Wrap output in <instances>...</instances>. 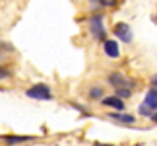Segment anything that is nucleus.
Wrapping results in <instances>:
<instances>
[{"label":"nucleus","instance_id":"obj_1","mask_svg":"<svg viewBox=\"0 0 157 146\" xmlns=\"http://www.w3.org/2000/svg\"><path fill=\"white\" fill-rule=\"evenodd\" d=\"M107 82L111 84L114 90H122V88H126V90H134V86H136L134 80L126 78V74H122V72H118V70L111 72V74H109V78H107Z\"/></svg>","mask_w":157,"mask_h":146},{"label":"nucleus","instance_id":"obj_2","mask_svg":"<svg viewBox=\"0 0 157 146\" xmlns=\"http://www.w3.org/2000/svg\"><path fill=\"white\" fill-rule=\"evenodd\" d=\"M25 95L31 97V99H37V101H51L52 99L51 88L47 84H35L29 90H25Z\"/></svg>","mask_w":157,"mask_h":146},{"label":"nucleus","instance_id":"obj_3","mask_svg":"<svg viewBox=\"0 0 157 146\" xmlns=\"http://www.w3.org/2000/svg\"><path fill=\"white\" fill-rule=\"evenodd\" d=\"M87 26H89V31L95 39L99 41H105V27H103V16H91L87 20Z\"/></svg>","mask_w":157,"mask_h":146},{"label":"nucleus","instance_id":"obj_4","mask_svg":"<svg viewBox=\"0 0 157 146\" xmlns=\"http://www.w3.org/2000/svg\"><path fill=\"white\" fill-rule=\"evenodd\" d=\"M114 35H117V39H120V43H132V39H134V33H132V27L128 23L120 22L114 26Z\"/></svg>","mask_w":157,"mask_h":146},{"label":"nucleus","instance_id":"obj_5","mask_svg":"<svg viewBox=\"0 0 157 146\" xmlns=\"http://www.w3.org/2000/svg\"><path fill=\"white\" fill-rule=\"evenodd\" d=\"M101 103H103L105 107L114 109V111H124V109H126L124 99H122V97H118V95H105L103 99H101Z\"/></svg>","mask_w":157,"mask_h":146},{"label":"nucleus","instance_id":"obj_6","mask_svg":"<svg viewBox=\"0 0 157 146\" xmlns=\"http://www.w3.org/2000/svg\"><path fill=\"white\" fill-rule=\"evenodd\" d=\"M103 51L109 59H118L120 57V47H118V41L114 39H105L103 41Z\"/></svg>","mask_w":157,"mask_h":146},{"label":"nucleus","instance_id":"obj_7","mask_svg":"<svg viewBox=\"0 0 157 146\" xmlns=\"http://www.w3.org/2000/svg\"><path fill=\"white\" fill-rule=\"evenodd\" d=\"M142 105L147 109V111H157V90L151 88V90H147V94L146 97H144V101H142Z\"/></svg>","mask_w":157,"mask_h":146},{"label":"nucleus","instance_id":"obj_8","mask_svg":"<svg viewBox=\"0 0 157 146\" xmlns=\"http://www.w3.org/2000/svg\"><path fill=\"white\" fill-rule=\"evenodd\" d=\"M109 117H111L113 121H117V123H122V125H134L136 123L134 115H128L124 111H113V113H109Z\"/></svg>","mask_w":157,"mask_h":146},{"label":"nucleus","instance_id":"obj_9","mask_svg":"<svg viewBox=\"0 0 157 146\" xmlns=\"http://www.w3.org/2000/svg\"><path fill=\"white\" fill-rule=\"evenodd\" d=\"M89 99H103L105 97V88L103 86H93V88H89Z\"/></svg>","mask_w":157,"mask_h":146},{"label":"nucleus","instance_id":"obj_10","mask_svg":"<svg viewBox=\"0 0 157 146\" xmlns=\"http://www.w3.org/2000/svg\"><path fill=\"white\" fill-rule=\"evenodd\" d=\"M8 144H21V142H27L31 140V136H4Z\"/></svg>","mask_w":157,"mask_h":146},{"label":"nucleus","instance_id":"obj_11","mask_svg":"<svg viewBox=\"0 0 157 146\" xmlns=\"http://www.w3.org/2000/svg\"><path fill=\"white\" fill-rule=\"evenodd\" d=\"M114 95L122 97V99H128V97L134 95V90H126V88H122V90H114Z\"/></svg>","mask_w":157,"mask_h":146},{"label":"nucleus","instance_id":"obj_12","mask_svg":"<svg viewBox=\"0 0 157 146\" xmlns=\"http://www.w3.org/2000/svg\"><path fill=\"white\" fill-rule=\"evenodd\" d=\"M117 2H118V0H101V6H107V8H109V6H114Z\"/></svg>","mask_w":157,"mask_h":146},{"label":"nucleus","instance_id":"obj_13","mask_svg":"<svg viewBox=\"0 0 157 146\" xmlns=\"http://www.w3.org/2000/svg\"><path fill=\"white\" fill-rule=\"evenodd\" d=\"M151 86L157 90V74H153V76H151Z\"/></svg>","mask_w":157,"mask_h":146},{"label":"nucleus","instance_id":"obj_14","mask_svg":"<svg viewBox=\"0 0 157 146\" xmlns=\"http://www.w3.org/2000/svg\"><path fill=\"white\" fill-rule=\"evenodd\" d=\"M6 76H8V70H2V68H0V78H6Z\"/></svg>","mask_w":157,"mask_h":146},{"label":"nucleus","instance_id":"obj_15","mask_svg":"<svg viewBox=\"0 0 157 146\" xmlns=\"http://www.w3.org/2000/svg\"><path fill=\"white\" fill-rule=\"evenodd\" d=\"M149 119H151L153 123H157V111H153V113H151V117H149Z\"/></svg>","mask_w":157,"mask_h":146},{"label":"nucleus","instance_id":"obj_16","mask_svg":"<svg viewBox=\"0 0 157 146\" xmlns=\"http://www.w3.org/2000/svg\"><path fill=\"white\" fill-rule=\"evenodd\" d=\"M91 2H99V4H101V0H91Z\"/></svg>","mask_w":157,"mask_h":146},{"label":"nucleus","instance_id":"obj_17","mask_svg":"<svg viewBox=\"0 0 157 146\" xmlns=\"http://www.w3.org/2000/svg\"><path fill=\"white\" fill-rule=\"evenodd\" d=\"M155 23H157V16H155Z\"/></svg>","mask_w":157,"mask_h":146}]
</instances>
